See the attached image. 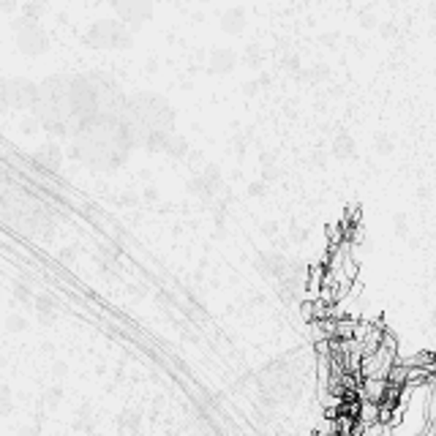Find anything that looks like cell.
Wrapping results in <instances>:
<instances>
[{"instance_id": "1", "label": "cell", "mask_w": 436, "mask_h": 436, "mask_svg": "<svg viewBox=\"0 0 436 436\" xmlns=\"http://www.w3.org/2000/svg\"><path fill=\"white\" fill-rule=\"evenodd\" d=\"M35 99H38V85L30 79H6L0 82V112H33Z\"/></svg>"}, {"instance_id": "2", "label": "cell", "mask_w": 436, "mask_h": 436, "mask_svg": "<svg viewBox=\"0 0 436 436\" xmlns=\"http://www.w3.org/2000/svg\"><path fill=\"white\" fill-rule=\"evenodd\" d=\"M17 47L25 55H41L50 50V35L44 33V28L38 22H25L22 19L17 33Z\"/></svg>"}, {"instance_id": "3", "label": "cell", "mask_w": 436, "mask_h": 436, "mask_svg": "<svg viewBox=\"0 0 436 436\" xmlns=\"http://www.w3.org/2000/svg\"><path fill=\"white\" fill-rule=\"evenodd\" d=\"M87 41H90V47H125L128 35L118 22H99L90 28Z\"/></svg>"}, {"instance_id": "4", "label": "cell", "mask_w": 436, "mask_h": 436, "mask_svg": "<svg viewBox=\"0 0 436 436\" xmlns=\"http://www.w3.org/2000/svg\"><path fill=\"white\" fill-rule=\"evenodd\" d=\"M33 161H35L38 169H44V172H55V169L63 164V153H60V147H57L55 142H47V145H41V147H35Z\"/></svg>"}, {"instance_id": "5", "label": "cell", "mask_w": 436, "mask_h": 436, "mask_svg": "<svg viewBox=\"0 0 436 436\" xmlns=\"http://www.w3.org/2000/svg\"><path fill=\"white\" fill-rule=\"evenodd\" d=\"M35 311H38V316L41 319H52L55 316V300L50 295H35Z\"/></svg>"}, {"instance_id": "6", "label": "cell", "mask_w": 436, "mask_h": 436, "mask_svg": "<svg viewBox=\"0 0 436 436\" xmlns=\"http://www.w3.org/2000/svg\"><path fill=\"white\" fill-rule=\"evenodd\" d=\"M6 328H9L11 332H19V330H25V328H28V322H25V316L11 314L9 319H6Z\"/></svg>"}, {"instance_id": "7", "label": "cell", "mask_w": 436, "mask_h": 436, "mask_svg": "<svg viewBox=\"0 0 436 436\" xmlns=\"http://www.w3.org/2000/svg\"><path fill=\"white\" fill-rule=\"evenodd\" d=\"M137 425H140V415L137 412H123L121 428H137Z\"/></svg>"}, {"instance_id": "8", "label": "cell", "mask_w": 436, "mask_h": 436, "mask_svg": "<svg viewBox=\"0 0 436 436\" xmlns=\"http://www.w3.org/2000/svg\"><path fill=\"white\" fill-rule=\"evenodd\" d=\"M0 406L3 409H11V393H9V387H0Z\"/></svg>"}]
</instances>
